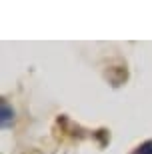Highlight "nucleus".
I'll return each mask as SVG.
<instances>
[{
    "label": "nucleus",
    "mask_w": 152,
    "mask_h": 154,
    "mask_svg": "<svg viewBox=\"0 0 152 154\" xmlns=\"http://www.w3.org/2000/svg\"><path fill=\"white\" fill-rule=\"evenodd\" d=\"M104 76L112 86H120L128 80V70H126V66H110L104 72Z\"/></svg>",
    "instance_id": "nucleus-1"
},
{
    "label": "nucleus",
    "mask_w": 152,
    "mask_h": 154,
    "mask_svg": "<svg viewBox=\"0 0 152 154\" xmlns=\"http://www.w3.org/2000/svg\"><path fill=\"white\" fill-rule=\"evenodd\" d=\"M12 124H14V108L2 98L0 100V126L2 128H10Z\"/></svg>",
    "instance_id": "nucleus-2"
},
{
    "label": "nucleus",
    "mask_w": 152,
    "mask_h": 154,
    "mask_svg": "<svg viewBox=\"0 0 152 154\" xmlns=\"http://www.w3.org/2000/svg\"><path fill=\"white\" fill-rule=\"evenodd\" d=\"M132 154H152V140H146V142H142L140 146H136L132 150Z\"/></svg>",
    "instance_id": "nucleus-3"
}]
</instances>
